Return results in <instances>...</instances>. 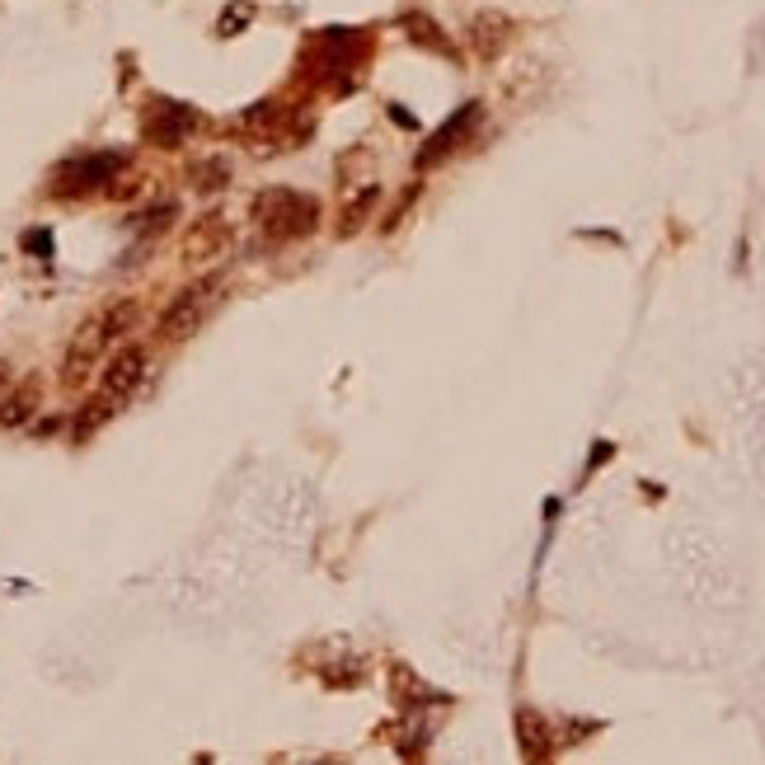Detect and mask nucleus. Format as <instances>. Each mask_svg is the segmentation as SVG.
I'll return each instance as SVG.
<instances>
[{
  "instance_id": "1",
  "label": "nucleus",
  "mask_w": 765,
  "mask_h": 765,
  "mask_svg": "<svg viewBox=\"0 0 765 765\" xmlns=\"http://www.w3.org/2000/svg\"><path fill=\"white\" fill-rule=\"evenodd\" d=\"M141 320V301L137 296H118V301H108L104 310H94L90 320L76 329V338L66 343V357H62V385H85L94 367H99V357H104L113 343L123 334H132Z\"/></svg>"
},
{
  "instance_id": "2",
  "label": "nucleus",
  "mask_w": 765,
  "mask_h": 765,
  "mask_svg": "<svg viewBox=\"0 0 765 765\" xmlns=\"http://www.w3.org/2000/svg\"><path fill=\"white\" fill-rule=\"evenodd\" d=\"M249 221H259V230L273 245H296L320 230V202L296 188H263L249 202Z\"/></svg>"
},
{
  "instance_id": "3",
  "label": "nucleus",
  "mask_w": 765,
  "mask_h": 765,
  "mask_svg": "<svg viewBox=\"0 0 765 765\" xmlns=\"http://www.w3.org/2000/svg\"><path fill=\"white\" fill-rule=\"evenodd\" d=\"M216 291H221V287H216L212 277H202V282L184 287L165 310H160V320H155V338H160V343H188V338L202 329L207 310L216 306Z\"/></svg>"
},
{
  "instance_id": "4",
  "label": "nucleus",
  "mask_w": 765,
  "mask_h": 765,
  "mask_svg": "<svg viewBox=\"0 0 765 765\" xmlns=\"http://www.w3.org/2000/svg\"><path fill=\"white\" fill-rule=\"evenodd\" d=\"M123 174V155L118 151H104V155H76V160H66L57 174H52V193L57 198H80V193H90L99 184H113Z\"/></svg>"
},
{
  "instance_id": "5",
  "label": "nucleus",
  "mask_w": 765,
  "mask_h": 765,
  "mask_svg": "<svg viewBox=\"0 0 765 765\" xmlns=\"http://www.w3.org/2000/svg\"><path fill=\"white\" fill-rule=\"evenodd\" d=\"M146 371H151V357H146V348H141V343H123V348H118V352H113V357L104 362V371H99V395L113 399V404L123 409L127 399L141 390Z\"/></svg>"
},
{
  "instance_id": "6",
  "label": "nucleus",
  "mask_w": 765,
  "mask_h": 765,
  "mask_svg": "<svg viewBox=\"0 0 765 765\" xmlns=\"http://www.w3.org/2000/svg\"><path fill=\"white\" fill-rule=\"evenodd\" d=\"M230 245H235V226H230L221 212H207L198 216L193 226L184 230V259L188 263H212V259H226Z\"/></svg>"
},
{
  "instance_id": "7",
  "label": "nucleus",
  "mask_w": 765,
  "mask_h": 765,
  "mask_svg": "<svg viewBox=\"0 0 765 765\" xmlns=\"http://www.w3.org/2000/svg\"><path fill=\"white\" fill-rule=\"evenodd\" d=\"M193 127H198V113L188 104H155L151 113H146V141H151V146H165V151L184 146Z\"/></svg>"
},
{
  "instance_id": "8",
  "label": "nucleus",
  "mask_w": 765,
  "mask_h": 765,
  "mask_svg": "<svg viewBox=\"0 0 765 765\" xmlns=\"http://www.w3.org/2000/svg\"><path fill=\"white\" fill-rule=\"evenodd\" d=\"M287 118H291V108H282V104H254L245 118H240V132H245L249 141H259L263 151H273L277 141H291Z\"/></svg>"
},
{
  "instance_id": "9",
  "label": "nucleus",
  "mask_w": 765,
  "mask_h": 765,
  "mask_svg": "<svg viewBox=\"0 0 765 765\" xmlns=\"http://www.w3.org/2000/svg\"><path fill=\"white\" fill-rule=\"evenodd\" d=\"M475 123H479V104H465V108H460V113H456V118H451V123H446L442 132H437V137L428 141V151L418 155V165L428 169L432 160H446V155H451V151H456V146H460V141H465V132H470V127H475Z\"/></svg>"
},
{
  "instance_id": "10",
  "label": "nucleus",
  "mask_w": 765,
  "mask_h": 765,
  "mask_svg": "<svg viewBox=\"0 0 765 765\" xmlns=\"http://www.w3.org/2000/svg\"><path fill=\"white\" fill-rule=\"evenodd\" d=\"M38 399H43V385L38 381H24L19 390H10L0 399V428H24L38 414Z\"/></svg>"
},
{
  "instance_id": "11",
  "label": "nucleus",
  "mask_w": 765,
  "mask_h": 765,
  "mask_svg": "<svg viewBox=\"0 0 765 765\" xmlns=\"http://www.w3.org/2000/svg\"><path fill=\"white\" fill-rule=\"evenodd\" d=\"M507 38H512V19L507 15H479L470 24V43H475L479 57H498L507 47Z\"/></svg>"
},
{
  "instance_id": "12",
  "label": "nucleus",
  "mask_w": 765,
  "mask_h": 765,
  "mask_svg": "<svg viewBox=\"0 0 765 765\" xmlns=\"http://www.w3.org/2000/svg\"><path fill=\"white\" fill-rule=\"evenodd\" d=\"M113 414H118V404H113V399H104V395L85 399V409L76 414V442H90L94 432L104 428V423H108Z\"/></svg>"
},
{
  "instance_id": "13",
  "label": "nucleus",
  "mask_w": 765,
  "mask_h": 765,
  "mask_svg": "<svg viewBox=\"0 0 765 765\" xmlns=\"http://www.w3.org/2000/svg\"><path fill=\"white\" fill-rule=\"evenodd\" d=\"M517 733H521V747L531 751V756H545V751L554 747V742H550V728L540 723L536 709H521V714H517Z\"/></svg>"
},
{
  "instance_id": "14",
  "label": "nucleus",
  "mask_w": 765,
  "mask_h": 765,
  "mask_svg": "<svg viewBox=\"0 0 765 765\" xmlns=\"http://www.w3.org/2000/svg\"><path fill=\"white\" fill-rule=\"evenodd\" d=\"M376 198H381V188H376V184H367L362 193H352L348 207H343V221H338V230H343V235H352V230H357V226H362V221L371 216Z\"/></svg>"
},
{
  "instance_id": "15",
  "label": "nucleus",
  "mask_w": 765,
  "mask_h": 765,
  "mask_svg": "<svg viewBox=\"0 0 765 765\" xmlns=\"http://www.w3.org/2000/svg\"><path fill=\"white\" fill-rule=\"evenodd\" d=\"M188 179H193L198 193H221L230 184V165L226 160H198V165L188 169Z\"/></svg>"
},
{
  "instance_id": "16",
  "label": "nucleus",
  "mask_w": 765,
  "mask_h": 765,
  "mask_svg": "<svg viewBox=\"0 0 765 765\" xmlns=\"http://www.w3.org/2000/svg\"><path fill=\"white\" fill-rule=\"evenodd\" d=\"M404 29H414V38L423 47H437V52H446V57H456V52H451V43H446L442 24H432L428 15H404Z\"/></svg>"
},
{
  "instance_id": "17",
  "label": "nucleus",
  "mask_w": 765,
  "mask_h": 765,
  "mask_svg": "<svg viewBox=\"0 0 765 765\" xmlns=\"http://www.w3.org/2000/svg\"><path fill=\"white\" fill-rule=\"evenodd\" d=\"M137 221H141L137 230L146 235V240H151V235H165V230L179 221V202H160V207H151V212H141Z\"/></svg>"
},
{
  "instance_id": "18",
  "label": "nucleus",
  "mask_w": 765,
  "mask_h": 765,
  "mask_svg": "<svg viewBox=\"0 0 765 765\" xmlns=\"http://www.w3.org/2000/svg\"><path fill=\"white\" fill-rule=\"evenodd\" d=\"M240 19H254V10H249V5H230V10H226V19H221V38H230Z\"/></svg>"
},
{
  "instance_id": "19",
  "label": "nucleus",
  "mask_w": 765,
  "mask_h": 765,
  "mask_svg": "<svg viewBox=\"0 0 765 765\" xmlns=\"http://www.w3.org/2000/svg\"><path fill=\"white\" fill-rule=\"evenodd\" d=\"M24 245H29V249H38V254H52V240H47L43 230H38V235H29V240H24Z\"/></svg>"
},
{
  "instance_id": "20",
  "label": "nucleus",
  "mask_w": 765,
  "mask_h": 765,
  "mask_svg": "<svg viewBox=\"0 0 765 765\" xmlns=\"http://www.w3.org/2000/svg\"><path fill=\"white\" fill-rule=\"evenodd\" d=\"M10 376H15V371H10V362H0V390L10 385Z\"/></svg>"
}]
</instances>
